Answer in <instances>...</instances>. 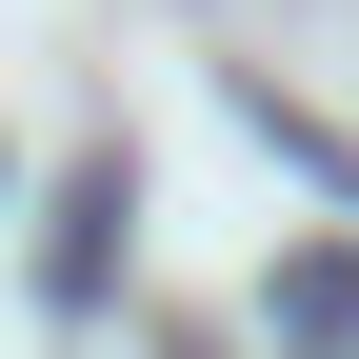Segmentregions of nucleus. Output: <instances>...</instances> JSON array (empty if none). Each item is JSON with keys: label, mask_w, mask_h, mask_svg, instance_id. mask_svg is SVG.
Here are the masks:
<instances>
[{"label": "nucleus", "mask_w": 359, "mask_h": 359, "mask_svg": "<svg viewBox=\"0 0 359 359\" xmlns=\"http://www.w3.org/2000/svg\"><path fill=\"white\" fill-rule=\"evenodd\" d=\"M100 280H120V160H80L60 240H40V299H60V320H100Z\"/></svg>", "instance_id": "f257e3e1"}]
</instances>
